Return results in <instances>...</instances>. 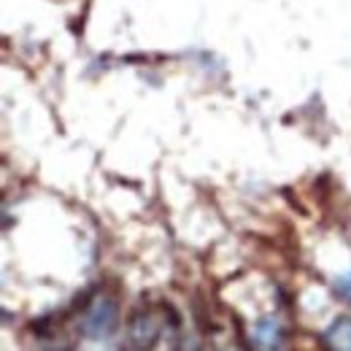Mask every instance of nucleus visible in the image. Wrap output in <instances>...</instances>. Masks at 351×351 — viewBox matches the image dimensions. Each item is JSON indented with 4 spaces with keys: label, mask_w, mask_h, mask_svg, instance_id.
I'll use <instances>...</instances> for the list:
<instances>
[{
    "label": "nucleus",
    "mask_w": 351,
    "mask_h": 351,
    "mask_svg": "<svg viewBox=\"0 0 351 351\" xmlns=\"http://www.w3.org/2000/svg\"><path fill=\"white\" fill-rule=\"evenodd\" d=\"M249 341L254 351H287V324L278 316H263L252 327Z\"/></svg>",
    "instance_id": "nucleus-2"
},
{
    "label": "nucleus",
    "mask_w": 351,
    "mask_h": 351,
    "mask_svg": "<svg viewBox=\"0 0 351 351\" xmlns=\"http://www.w3.org/2000/svg\"><path fill=\"white\" fill-rule=\"evenodd\" d=\"M160 319L152 311H138L130 322V343L138 351H152L157 338H160Z\"/></svg>",
    "instance_id": "nucleus-3"
},
{
    "label": "nucleus",
    "mask_w": 351,
    "mask_h": 351,
    "mask_svg": "<svg viewBox=\"0 0 351 351\" xmlns=\"http://www.w3.org/2000/svg\"><path fill=\"white\" fill-rule=\"evenodd\" d=\"M335 295L343 298L346 303H351V273L349 276H341V278L335 281Z\"/></svg>",
    "instance_id": "nucleus-5"
},
{
    "label": "nucleus",
    "mask_w": 351,
    "mask_h": 351,
    "mask_svg": "<svg viewBox=\"0 0 351 351\" xmlns=\"http://www.w3.org/2000/svg\"><path fill=\"white\" fill-rule=\"evenodd\" d=\"M327 351H351V316H338L322 335Z\"/></svg>",
    "instance_id": "nucleus-4"
},
{
    "label": "nucleus",
    "mask_w": 351,
    "mask_h": 351,
    "mask_svg": "<svg viewBox=\"0 0 351 351\" xmlns=\"http://www.w3.org/2000/svg\"><path fill=\"white\" fill-rule=\"evenodd\" d=\"M117 322H119L117 300L108 295H100L89 303L82 316V335L92 338V341H103L117 330Z\"/></svg>",
    "instance_id": "nucleus-1"
}]
</instances>
